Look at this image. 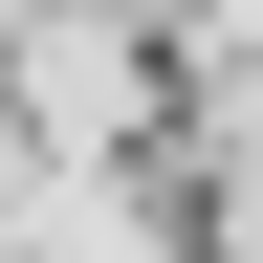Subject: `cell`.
<instances>
[{
	"mask_svg": "<svg viewBox=\"0 0 263 263\" xmlns=\"http://www.w3.org/2000/svg\"><path fill=\"white\" fill-rule=\"evenodd\" d=\"M22 88H44V132H66V154H110V132L154 110V66H110V22H44V66H22Z\"/></svg>",
	"mask_w": 263,
	"mask_h": 263,
	"instance_id": "1",
	"label": "cell"
}]
</instances>
